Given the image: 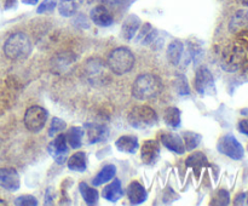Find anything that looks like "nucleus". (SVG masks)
I'll list each match as a JSON object with an SVG mask.
<instances>
[{
  "mask_svg": "<svg viewBox=\"0 0 248 206\" xmlns=\"http://www.w3.org/2000/svg\"><path fill=\"white\" fill-rule=\"evenodd\" d=\"M17 6V0H4V9L10 10Z\"/></svg>",
  "mask_w": 248,
  "mask_h": 206,
  "instance_id": "nucleus-39",
  "label": "nucleus"
},
{
  "mask_svg": "<svg viewBox=\"0 0 248 206\" xmlns=\"http://www.w3.org/2000/svg\"><path fill=\"white\" fill-rule=\"evenodd\" d=\"M241 1L242 5H245V6H248V0H240Z\"/></svg>",
  "mask_w": 248,
  "mask_h": 206,
  "instance_id": "nucleus-43",
  "label": "nucleus"
},
{
  "mask_svg": "<svg viewBox=\"0 0 248 206\" xmlns=\"http://www.w3.org/2000/svg\"><path fill=\"white\" fill-rule=\"evenodd\" d=\"M85 132L84 128L80 126H72L69 130L65 133V138H67L68 144L73 149H79L82 145V138H84Z\"/></svg>",
  "mask_w": 248,
  "mask_h": 206,
  "instance_id": "nucleus-22",
  "label": "nucleus"
},
{
  "mask_svg": "<svg viewBox=\"0 0 248 206\" xmlns=\"http://www.w3.org/2000/svg\"><path fill=\"white\" fill-rule=\"evenodd\" d=\"M85 130L87 132V140L90 143H99L103 142L108 138V128L104 125H98V124H86Z\"/></svg>",
  "mask_w": 248,
  "mask_h": 206,
  "instance_id": "nucleus-18",
  "label": "nucleus"
},
{
  "mask_svg": "<svg viewBox=\"0 0 248 206\" xmlns=\"http://www.w3.org/2000/svg\"><path fill=\"white\" fill-rule=\"evenodd\" d=\"M15 205L18 206H36L38 205V200L34 198L33 195L29 194H24V195H19L15 199Z\"/></svg>",
  "mask_w": 248,
  "mask_h": 206,
  "instance_id": "nucleus-34",
  "label": "nucleus"
},
{
  "mask_svg": "<svg viewBox=\"0 0 248 206\" xmlns=\"http://www.w3.org/2000/svg\"><path fill=\"white\" fill-rule=\"evenodd\" d=\"M51 193H52V189H47L46 190V194H45V204H51V200L53 199V196L51 195Z\"/></svg>",
  "mask_w": 248,
  "mask_h": 206,
  "instance_id": "nucleus-41",
  "label": "nucleus"
},
{
  "mask_svg": "<svg viewBox=\"0 0 248 206\" xmlns=\"http://www.w3.org/2000/svg\"><path fill=\"white\" fill-rule=\"evenodd\" d=\"M230 203V195L225 189H220L217 191L215 196H213L211 205H228Z\"/></svg>",
  "mask_w": 248,
  "mask_h": 206,
  "instance_id": "nucleus-33",
  "label": "nucleus"
},
{
  "mask_svg": "<svg viewBox=\"0 0 248 206\" xmlns=\"http://www.w3.org/2000/svg\"><path fill=\"white\" fill-rule=\"evenodd\" d=\"M162 91V81L157 75L140 74L133 81L132 96L138 101H150L159 96Z\"/></svg>",
  "mask_w": 248,
  "mask_h": 206,
  "instance_id": "nucleus-1",
  "label": "nucleus"
},
{
  "mask_svg": "<svg viewBox=\"0 0 248 206\" xmlns=\"http://www.w3.org/2000/svg\"><path fill=\"white\" fill-rule=\"evenodd\" d=\"M38 1L39 0H22V2L27 5H36L38 4Z\"/></svg>",
  "mask_w": 248,
  "mask_h": 206,
  "instance_id": "nucleus-42",
  "label": "nucleus"
},
{
  "mask_svg": "<svg viewBox=\"0 0 248 206\" xmlns=\"http://www.w3.org/2000/svg\"><path fill=\"white\" fill-rule=\"evenodd\" d=\"M246 198H247V203H248V195H247V196H246Z\"/></svg>",
  "mask_w": 248,
  "mask_h": 206,
  "instance_id": "nucleus-46",
  "label": "nucleus"
},
{
  "mask_svg": "<svg viewBox=\"0 0 248 206\" xmlns=\"http://www.w3.org/2000/svg\"><path fill=\"white\" fill-rule=\"evenodd\" d=\"M123 1H132V0H123Z\"/></svg>",
  "mask_w": 248,
  "mask_h": 206,
  "instance_id": "nucleus-45",
  "label": "nucleus"
},
{
  "mask_svg": "<svg viewBox=\"0 0 248 206\" xmlns=\"http://www.w3.org/2000/svg\"><path fill=\"white\" fill-rule=\"evenodd\" d=\"M140 24H142V22H140V17L137 15L127 16V18L124 21L123 27H121V36L127 41L132 40L137 35V32L140 31Z\"/></svg>",
  "mask_w": 248,
  "mask_h": 206,
  "instance_id": "nucleus-16",
  "label": "nucleus"
},
{
  "mask_svg": "<svg viewBox=\"0 0 248 206\" xmlns=\"http://www.w3.org/2000/svg\"><path fill=\"white\" fill-rule=\"evenodd\" d=\"M127 120L130 126L137 130H147L157 124V114L149 106H136L128 113Z\"/></svg>",
  "mask_w": 248,
  "mask_h": 206,
  "instance_id": "nucleus-5",
  "label": "nucleus"
},
{
  "mask_svg": "<svg viewBox=\"0 0 248 206\" xmlns=\"http://www.w3.org/2000/svg\"><path fill=\"white\" fill-rule=\"evenodd\" d=\"M246 48L244 44L237 41L227 45L220 56V65L225 72H236L241 68L242 63L246 60Z\"/></svg>",
  "mask_w": 248,
  "mask_h": 206,
  "instance_id": "nucleus-4",
  "label": "nucleus"
},
{
  "mask_svg": "<svg viewBox=\"0 0 248 206\" xmlns=\"http://www.w3.org/2000/svg\"><path fill=\"white\" fill-rule=\"evenodd\" d=\"M162 145L167 148L171 152H174L176 154H184L186 153V147L182 136L177 135L174 132H164L160 136Z\"/></svg>",
  "mask_w": 248,
  "mask_h": 206,
  "instance_id": "nucleus-12",
  "label": "nucleus"
},
{
  "mask_svg": "<svg viewBox=\"0 0 248 206\" xmlns=\"http://www.w3.org/2000/svg\"><path fill=\"white\" fill-rule=\"evenodd\" d=\"M184 45L181 40H173L170 43L167 48V60L172 65H178L181 63L182 57H183Z\"/></svg>",
  "mask_w": 248,
  "mask_h": 206,
  "instance_id": "nucleus-21",
  "label": "nucleus"
},
{
  "mask_svg": "<svg viewBox=\"0 0 248 206\" xmlns=\"http://www.w3.org/2000/svg\"><path fill=\"white\" fill-rule=\"evenodd\" d=\"M48 113L45 108L40 106H31L24 113V125H26L27 130L31 132H40L46 125L47 121Z\"/></svg>",
  "mask_w": 248,
  "mask_h": 206,
  "instance_id": "nucleus-6",
  "label": "nucleus"
},
{
  "mask_svg": "<svg viewBox=\"0 0 248 206\" xmlns=\"http://www.w3.org/2000/svg\"><path fill=\"white\" fill-rule=\"evenodd\" d=\"M246 194L245 193H241L239 194V195L236 196V199H235V205H242V204L245 203L244 200H246Z\"/></svg>",
  "mask_w": 248,
  "mask_h": 206,
  "instance_id": "nucleus-40",
  "label": "nucleus"
},
{
  "mask_svg": "<svg viewBox=\"0 0 248 206\" xmlns=\"http://www.w3.org/2000/svg\"><path fill=\"white\" fill-rule=\"evenodd\" d=\"M206 164H207V159H206V157L201 152L193 153V154L189 155L188 159H186V166L193 167V169L195 170L196 174H199V171H201V169H202Z\"/></svg>",
  "mask_w": 248,
  "mask_h": 206,
  "instance_id": "nucleus-29",
  "label": "nucleus"
},
{
  "mask_svg": "<svg viewBox=\"0 0 248 206\" xmlns=\"http://www.w3.org/2000/svg\"><path fill=\"white\" fill-rule=\"evenodd\" d=\"M155 38H156V31L149 23H145L142 27V29H140L136 41L140 43L142 45H149V44L153 43Z\"/></svg>",
  "mask_w": 248,
  "mask_h": 206,
  "instance_id": "nucleus-28",
  "label": "nucleus"
},
{
  "mask_svg": "<svg viewBox=\"0 0 248 206\" xmlns=\"http://www.w3.org/2000/svg\"><path fill=\"white\" fill-rule=\"evenodd\" d=\"M115 174H116L115 165H111V164L106 165V166H104L98 174H97V176L92 179V184H93L94 187L102 186V184L111 181V179L115 177Z\"/></svg>",
  "mask_w": 248,
  "mask_h": 206,
  "instance_id": "nucleus-24",
  "label": "nucleus"
},
{
  "mask_svg": "<svg viewBox=\"0 0 248 206\" xmlns=\"http://www.w3.org/2000/svg\"><path fill=\"white\" fill-rule=\"evenodd\" d=\"M217 149L220 154L227 155L234 160H241L245 154L242 144L232 135L222 136L217 143Z\"/></svg>",
  "mask_w": 248,
  "mask_h": 206,
  "instance_id": "nucleus-7",
  "label": "nucleus"
},
{
  "mask_svg": "<svg viewBox=\"0 0 248 206\" xmlns=\"http://www.w3.org/2000/svg\"><path fill=\"white\" fill-rule=\"evenodd\" d=\"M164 121L167 126L172 128H177L181 126L182 115L181 111L176 107H169L164 111Z\"/></svg>",
  "mask_w": 248,
  "mask_h": 206,
  "instance_id": "nucleus-25",
  "label": "nucleus"
},
{
  "mask_svg": "<svg viewBox=\"0 0 248 206\" xmlns=\"http://www.w3.org/2000/svg\"><path fill=\"white\" fill-rule=\"evenodd\" d=\"M127 198L132 205H140L147 200L148 193L143 184L138 181H133L127 187Z\"/></svg>",
  "mask_w": 248,
  "mask_h": 206,
  "instance_id": "nucleus-17",
  "label": "nucleus"
},
{
  "mask_svg": "<svg viewBox=\"0 0 248 206\" xmlns=\"http://www.w3.org/2000/svg\"><path fill=\"white\" fill-rule=\"evenodd\" d=\"M79 190H80V194H81L82 199H84L85 203H86L87 205H94V204L98 203V199H99L98 190H96L94 188L90 187L87 183L81 182V183L79 184Z\"/></svg>",
  "mask_w": 248,
  "mask_h": 206,
  "instance_id": "nucleus-26",
  "label": "nucleus"
},
{
  "mask_svg": "<svg viewBox=\"0 0 248 206\" xmlns=\"http://www.w3.org/2000/svg\"><path fill=\"white\" fill-rule=\"evenodd\" d=\"M90 18L98 27H109L114 23L113 15L103 5L94 6L90 12Z\"/></svg>",
  "mask_w": 248,
  "mask_h": 206,
  "instance_id": "nucleus-14",
  "label": "nucleus"
},
{
  "mask_svg": "<svg viewBox=\"0 0 248 206\" xmlns=\"http://www.w3.org/2000/svg\"><path fill=\"white\" fill-rule=\"evenodd\" d=\"M31 52V41L26 33L17 32L11 34L4 44V53L12 61H21Z\"/></svg>",
  "mask_w": 248,
  "mask_h": 206,
  "instance_id": "nucleus-2",
  "label": "nucleus"
},
{
  "mask_svg": "<svg viewBox=\"0 0 248 206\" xmlns=\"http://www.w3.org/2000/svg\"><path fill=\"white\" fill-rule=\"evenodd\" d=\"M239 130H240V132L245 133V135L248 136V119H245V120L240 121Z\"/></svg>",
  "mask_w": 248,
  "mask_h": 206,
  "instance_id": "nucleus-37",
  "label": "nucleus"
},
{
  "mask_svg": "<svg viewBox=\"0 0 248 206\" xmlns=\"http://www.w3.org/2000/svg\"><path fill=\"white\" fill-rule=\"evenodd\" d=\"M135 55L127 48H118L111 51L107 60L109 69L116 75H124L130 73L135 67Z\"/></svg>",
  "mask_w": 248,
  "mask_h": 206,
  "instance_id": "nucleus-3",
  "label": "nucleus"
},
{
  "mask_svg": "<svg viewBox=\"0 0 248 206\" xmlns=\"http://www.w3.org/2000/svg\"><path fill=\"white\" fill-rule=\"evenodd\" d=\"M75 60L74 55L70 52H62L57 53V55L53 57L52 62H51V68L55 73L57 74H63L64 72H67L73 64H74Z\"/></svg>",
  "mask_w": 248,
  "mask_h": 206,
  "instance_id": "nucleus-15",
  "label": "nucleus"
},
{
  "mask_svg": "<svg viewBox=\"0 0 248 206\" xmlns=\"http://www.w3.org/2000/svg\"><path fill=\"white\" fill-rule=\"evenodd\" d=\"M0 205H6V203H5V201H2L1 199H0Z\"/></svg>",
  "mask_w": 248,
  "mask_h": 206,
  "instance_id": "nucleus-44",
  "label": "nucleus"
},
{
  "mask_svg": "<svg viewBox=\"0 0 248 206\" xmlns=\"http://www.w3.org/2000/svg\"><path fill=\"white\" fill-rule=\"evenodd\" d=\"M229 31L232 34L248 32V9L237 10L229 22Z\"/></svg>",
  "mask_w": 248,
  "mask_h": 206,
  "instance_id": "nucleus-13",
  "label": "nucleus"
},
{
  "mask_svg": "<svg viewBox=\"0 0 248 206\" xmlns=\"http://www.w3.org/2000/svg\"><path fill=\"white\" fill-rule=\"evenodd\" d=\"M103 70L104 65L99 60H91L87 63V75H89V78L94 77V79H96L99 75L103 74Z\"/></svg>",
  "mask_w": 248,
  "mask_h": 206,
  "instance_id": "nucleus-31",
  "label": "nucleus"
},
{
  "mask_svg": "<svg viewBox=\"0 0 248 206\" xmlns=\"http://www.w3.org/2000/svg\"><path fill=\"white\" fill-rule=\"evenodd\" d=\"M240 69H242V77L248 80V56H246V60L244 61V63H242Z\"/></svg>",
  "mask_w": 248,
  "mask_h": 206,
  "instance_id": "nucleus-38",
  "label": "nucleus"
},
{
  "mask_svg": "<svg viewBox=\"0 0 248 206\" xmlns=\"http://www.w3.org/2000/svg\"><path fill=\"white\" fill-rule=\"evenodd\" d=\"M115 147L118 148L119 152L128 153V154H135L137 152L140 143L138 138L133 135H125L118 138L115 142Z\"/></svg>",
  "mask_w": 248,
  "mask_h": 206,
  "instance_id": "nucleus-20",
  "label": "nucleus"
},
{
  "mask_svg": "<svg viewBox=\"0 0 248 206\" xmlns=\"http://www.w3.org/2000/svg\"><path fill=\"white\" fill-rule=\"evenodd\" d=\"M182 138H183L184 147H186V152H191L195 149L199 144L201 143V135L196 132H191V131H184L182 132Z\"/></svg>",
  "mask_w": 248,
  "mask_h": 206,
  "instance_id": "nucleus-27",
  "label": "nucleus"
},
{
  "mask_svg": "<svg viewBox=\"0 0 248 206\" xmlns=\"http://www.w3.org/2000/svg\"><path fill=\"white\" fill-rule=\"evenodd\" d=\"M57 6V1L56 0H44V1L40 2V5L36 9V12L38 14H46V12L53 11Z\"/></svg>",
  "mask_w": 248,
  "mask_h": 206,
  "instance_id": "nucleus-36",
  "label": "nucleus"
},
{
  "mask_svg": "<svg viewBox=\"0 0 248 206\" xmlns=\"http://www.w3.org/2000/svg\"><path fill=\"white\" fill-rule=\"evenodd\" d=\"M67 127V124H65L64 120H62L61 118H52L50 124V127H48V136L50 137H55L56 135L61 133L62 131L65 130Z\"/></svg>",
  "mask_w": 248,
  "mask_h": 206,
  "instance_id": "nucleus-32",
  "label": "nucleus"
},
{
  "mask_svg": "<svg viewBox=\"0 0 248 206\" xmlns=\"http://www.w3.org/2000/svg\"><path fill=\"white\" fill-rule=\"evenodd\" d=\"M102 196L106 200L110 201V203H116V201L120 200L124 196V190L120 179H114L108 186L104 187V189L102 190Z\"/></svg>",
  "mask_w": 248,
  "mask_h": 206,
  "instance_id": "nucleus-19",
  "label": "nucleus"
},
{
  "mask_svg": "<svg viewBox=\"0 0 248 206\" xmlns=\"http://www.w3.org/2000/svg\"><path fill=\"white\" fill-rule=\"evenodd\" d=\"M160 157V144L155 140H148L140 148V158L147 165H154Z\"/></svg>",
  "mask_w": 248,
  "mask_h": 206,
  "instance_id": "nucleus-11",
  "label": "nucleus"
},
{
  "mask_svg": "<svg viewBox=\"0 0 248 206\" xmlns=\"http://www.w3.org/2000/svg\"><path fill=\"white\" fill-rule=\"evenodd\" d=\"M0 187L9 191L18 190L21 187L18 172L11 167H0Z\"/></svg>",
  "mask_w": 248,
  "mask_h": 206,
  "instance_id": "nucleus-10",
  "label": "nucleus"
},
{
  "mask_svg": "<svg viewBox=\"0 0 248 206\" xmlns=\"http://www.w3.org/2000/svg\"><path fill=\"white\" fill-rule=\"evenodd\" d=\"M67 161L69 170L75 172H84L87 167V155L85 152H77Z\"/></svg>",
  "mask_w": 248,
  "mask_h": 206,
  "instance_id": "nucleus-23",
  "label": "nucleus"
},
{
  "mask_svg": "<svg viewBox=\"0 0 248 206\" xmlns=\"http://www.w3.org/2000/svg\"><path fill=\"white\" fill-rule=\"evenodd\" d=\"M68 142L65 135L58 133L53 141H51L47 145V152L55 159L57 164L62 165L67 161L68 155Z\"/></svg>",
  "mask_w": 248,
  "mask_h": 206,
  "instance_id": "nucleus-9",
  "label": "nucleus"
},
{
  "mask_svg": "<svg viewBox=\"0 0 248 206\" xmlns=\"http://www.w3.org/2000/svg\"><path fill=\"white\" fill-rule=\"evenodd\" d=\"M176 87H177V91H178L179 95H189V84H188V80L184 75H178L176 78Z\"/></svg>",
  "mask_w": 248,
  "mask_h": 206,
  "instance_id": "nucleus-35",
  "label": "nucleus"
},
{
  "mask_svg": "<svg viewBox=\"0 0 248 206\" xmlns=\"http://www.w3.org/2000/svg\"><path fill=\"white\" fill-rule=\"evenodd\" d=\"M58 11L63 17H70L77 12V2L75 0H60Z\"/></svg>",
  "mask_w": 248,
  "mask_h": 206,
  "instance_id": "nucleus-30",
  "label": "nucleus"
},
{
  "mask_svg": "<svg viewBox=\"0 0 248 206\" xmlns=\"http://www.w3.org/2000/svg\"><path fill=\"white\" fill-rule=\"evenodd\" d=\"M194 87L199 95H215L216 85L212 73L206 67H200L195 74Z\"/></svg>",
  "mask_w": 248,
  "mask_h": 206,
  "instance_id": "nucleus-8",
  "label": "nucleus"
}]
</instances>
